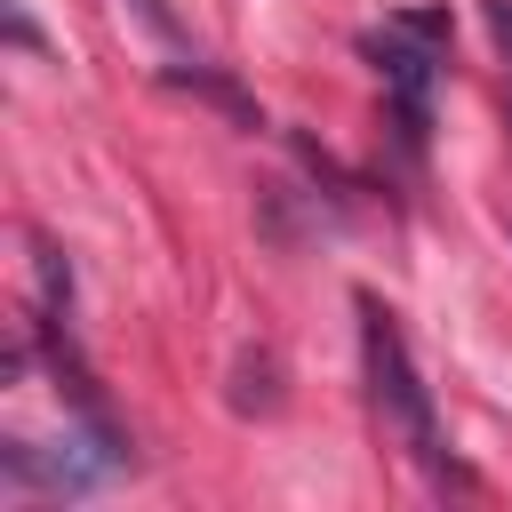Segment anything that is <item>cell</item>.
Returning a JSON list of instances; mask_svg holds the SVG:
<instances>
[{
    "mask_svg": "<svg viewBox=\"0 0 512 512\" xmlns=\"http://www.w3.org/2000/svg\"><path fill=\"white\" fill-rule=\"evenodd\" d=\"M360 360H368V392H376L384 424L408 440V456H416L424 472H440L432 392H424V376H416V360H408V344H400V328H392V312H384L376 296H360Z\"/></svg>",
    "mask_w": 512,
    "mask_h": 512,
    "instance_id": "1",
    "label": "cell"
},
{
    "mask_svg": "<svg viewBox=\"0 0 512 512\" xmlns=\"http://www.w3.org/2000/svg\"><path fill=\"white\" fill-rule=\"evenodd\" d=\"M360 48L376 56V72H384V88H392V104H400V136H408V144H424V96H432V40H416L408 24H392V32H368Z\"/></svg>",
    "mask_w": 512,
    "mask_h": 512,
    "instance_id": "2",
    "label": "cell"
},
{
    "mask_svg": "<svg viewBox=\"0 0 512 512\" xmlns=\"http://www.w3.org/2000/svg\"><path fill=\"white\" fill-rule=\"evenodd\" d=\"M64 304H72V272H64V256H56V248H40V312H48V320H64Z\"/></svg>",
    "mask_w": 512,
    "mask_h": 512,
    "instance_id": "3",
    "label": "cell"
},
{
    "mask_svg": "<svg viewBox=\"0 0 512 512\" xmlns=\"http://www.w3.org/2000/svg\"><path fill=\"white\" fill-rule=\"evenodd\" d=\"M480 16H488V32H496V48L512 56V0H480Z\"/></svg>",
    "mask_w": 512,
    "mask_h": 512,
    "instance_id": "4",
    "label": "cell"
},
{
    "mask_svg": "<svg viewBox=\"0 0 512 512\" xmlns=\"http://www.w3.org/2000/svg\"><path fill=\"white\" fill-rule=\"evenodd\" d=\"M400 24H408L416 40H448V16H440V8H416V16H400Z\"/></svg>",
    "mask_w": 512,
    "mask_h": 512,
    "instance_id": "5",
    "label": "cell"
}]
</instances>
